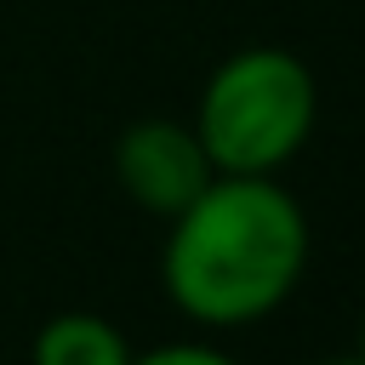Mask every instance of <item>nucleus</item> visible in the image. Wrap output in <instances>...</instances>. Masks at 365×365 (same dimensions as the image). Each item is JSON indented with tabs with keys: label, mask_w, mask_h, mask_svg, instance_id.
Instances as JSON below:
<instances>
[{
	"label": "nucleus",
	"mask_w": 365,
	"mask_h": 365,
	"mask_svg": "<svg viewBox=\"0 0 365 365\" xmlns=\"http://www.w3.org/2000/svg\"><path fill=\"white\" fill-rule=\"evenodd\" d=\"M308 268V217L274 177H211L171 217L160 279L200 325H251L274 314Z\"/></svg>",
	"instance_id": "1"
},
{
	"label": "nucleus",
	"mask_w": 365,
	"mask_h": 365,
	"mask_svg": "<svg viewBox=\"0 0 365 365\" xmlns=\"http://www.w3.org/2000/svg\"><path fill=\"white\" fill-rule=\"evenodd\" d=\"M319 120V80L285 46H245L222 57L200 91L194 131L222 177H274Z\"/></svg>",
	"instance_id": "2"
},
{
	"label": "nucleus",
	"mask_w": 365,
	"mask_h": 365,
	"mask_svg": "<svg viewBox=\"0 0 365 365\" xmlns=\"http://www.w3.org/2000/svg\"><path fill=\"white\" fill-rule=\"evenodd\" d=\"M114 177H120V188L143 211H154V217L171 222L222 171L211 165V154H205V143H200L194 125H182V120H137L114 143Z\"/></svg>",
	"instance_id": "3"
},
{
	"label": "nucleus",
	"mask_w": 365,
	"mask_h": 365,
	"mask_svg": "<svg viewBox=\"0 0 365 365\" xmlns=\"http://www.w3.org/2000/svg\"><path fill=\"white\" fill-rule=\"evenodd\" d=\"M34 365H131V342L103 314H57L34 331Z\"/></svg>",
	"instance_id": "4"
},
{
	"label": "nucleus",
	"mask_w": 365,
	"mask_h": 365,
	"mask_svg": "<svg viewBox=\"0 0 365 365\" xmlns=\"http://www.w3.org/2000/svg\"><path fill=\"white\" fill-rule=\"evenodd\" d=\"M131 365H234V359L222 348H205V342H165V348L131 354Z\"/></svg>",
	"instance_id": "5"
},
{
	"label": "nucleus",
	"mask_w": 365,
	"mask_h": 365,
	"mask_svg": "<svg viewBox=\"0 0 365 365\" xmlns=\"http://www.w3.org/2000/svg\"><path fill=\"white\" fill-rule=\"evenodd\" d=\"M354 359H365V325H359V354H354Z\"/></svg>",
	"instance_id": "6"
},
{
	"label": "nucleus",
	"mask_w": 365,
	"mask_h": 365,
	"mask_svg": "<svg viewBox=\"0 0 365 365\" xmlns=\"http://www.w3.org/2000/svg\"><path fill=\"white\" fill-rule=\"evenodd\" d=\"M325 365H365V359H325Z\"/></svg>",
	"instance_id": "7"
}]
</instances>
